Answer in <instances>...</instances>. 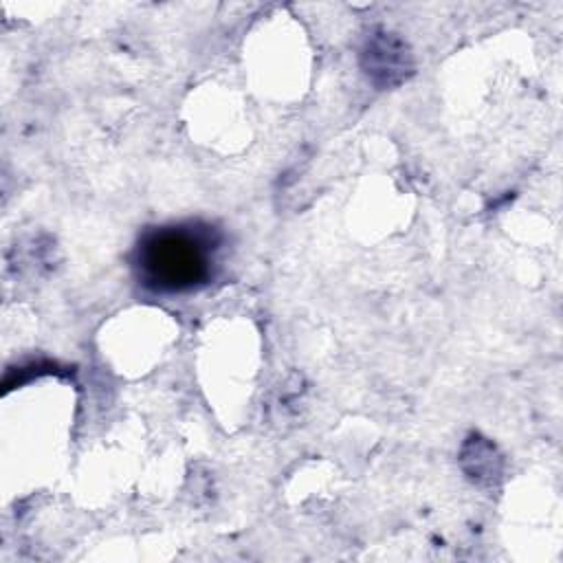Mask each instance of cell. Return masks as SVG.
Returning <instances> with one entry per match:
<instances>
[{
	"label": "cell",
	"mask_w": 563,
	"mask_h": 563,
	"mask_svg": "<svg viewBox=\"0 0 563 563\" xmlns=\"http://www.w3.org/2000/svg\"><path fill=\"white\" fill-rule=\"evenodd\" d=\"M466 462H471L473 466H466L464 471L475 482H493L501 473V460L495 446L479 435H473L466 440L462 449V464Z\"/></svg>",
	"instance_id": "3957f363"
},
{
	"label": "cell",
	"mask_w": 563,
	"mask_h": 563,
	"mask_svg": "<svg viewBox=\"0 0 563 563\" xmlns=\"http://www.w3.org/2000/svg\"><path fill=\"white\" fill-rule=\"evenodd\" d=\"M365 77L376 88H394L413 75V53L409 44L394 31L372 29L358 53Z\"/></svg>",
	"instance_id": "7a4b0ae2"
},
{
	"label": "cell",
	"mask_w": 563,
	"mask_h": 563,
	"mask_svg": "<svg viewBox=\"0 0 563 563\" xmlns=\"http://www.w3.org/2000/svg\"><path fill=\"white\" fill-rule=\"evenodd\" d=\"M222 233L200 220L147 229L134 249L139 284L158 295H185L205 288L218 271Z\"/></svg>",
	"instance_id": "6da1fadb"
}]
</instances>
